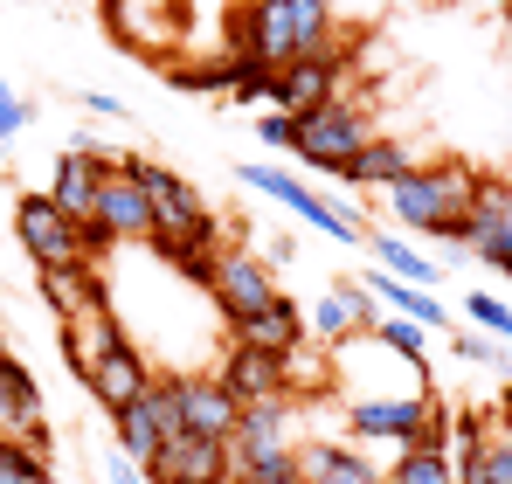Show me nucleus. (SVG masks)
I'll return each instance as SVG.
<instances>
[{
    "label": "nucleus",
    "mask_w": 512,
    "mask_h": 484,
    "mask_svg": "<svg viewBox=\"0 0 512 484\" xmlns=\"http://www.w3.org/2000/svg\"><path fill=\"white\" fill-rule=\"evenodd\" d=\"M492 415H499V429H506V436H512V388H506V395H499V408H492Z\"/></svg>",
    "instance_id": "obj_38"
},
{
    "label": "nucleus",
    "mask_w": 512,
    "mask_h": 484,
    "mask_svg": "<svg viewBox=\"0 0 512 484\" xmlns=\"http://www.w3.org/2000/svg\"><path fill=\"white\" fill-rule=\"evenodd\" d=\"M340 77H346V49H319V56H305V63H284L277 83H270V111H291V118H305V111H319V104H333L340 97Z\"/></svg>",
    "instance_id": "obj_8"
},
{
    "label": "nucleus",
    "mask_w": 512,
    "mask_h": 484,
    "mask_svg": "<svg viewBox=\"0 0 512 484\" xmlns=\"http://www.w3.org/2000/svg\"><path fill=\"white\" fill-rule=\"evenodd\" d=\"M90 222H97L111 242H153V201H146L125 173H111L104 194H97V215H90Z\"/></svg>",
    "instance_id": "obj_17"
},
{
    "label": "nucleus",
    "mask_w": 512,
    "mask_h": 484,
    "mask_svg": "<svg viewBox=\"0 0 512 484\" xmlns=\"http://www.w3.org/2000/svg\"><path fill=\"white\" fill-rule=\"evenodd\" d=\"M160 374H153V360L139 353V346H118L111 360H97V374H90L84 388H90V402L104 408V415H118V408H132L146 388H153Z\"/></svg>",
    "instance_id": "obj_15"
},
{
    "label": "nucleus",
    "mask_w": 512,
    "mask_h": 484,
    "mask_svg": "<svg viewBox=\"0 0 512 484\" xmlns=\"http://www.w3.org/2000/svg\"><path fill=\"white\" fill-rule=\"evenodd\" d=\"M118 173L153 201V236H180V242H208V208H201V194H194V180L187 173H173V166H153V160H118Z\"/></svg>",
    "instance_id": "obj_3"
},
{
    "label": "nucleus",
    "mask_w": 512,
    "mask_h": 484,
    "mask_svg": "<svg viewBox=\"0 0 512 484\" xmlns=\"http://www.w3.org/2000/svg\"><path fill=\"white\" fill-rule=\"evenodd\" d=\"M0 360H7V339H0Z\"/></svg>",
    "instance_id": "obj_41"
},
{
    "label": "nucleus",
    "mask_w": 512,
    "mask_h": 484,
    "mask_svg": "<svg viewBox=\"0 0 512 484\" xmlns=\"http://www.w3.org/2000/svg\"><path fill=\"white\" fill-rule=\"evenodd\" d=\"M118 346H132V339H125V325H118L111 305H90L84 319L63 325V360H70V374H77V381H90V374H97V360H111Z\"/></svg>",
    "instance_id": "obj_14"
},
{
    "label": "nucleus",
    "mask_w": 512,
    "mask_h": 484,
    "mask_svg": "<svg viewBox=\"0 0 512 484\" xmlns=\"http://www.w3.org/2000/svg\"><path fill=\"white\" fill-rule=\"evenodd\" d=\"M291 402H250L236 436H229V457H236V478L243 471H263V464H284L291 457Z\"/></svg>",
    "instance_id": "obj_11"
},
{
    "label": "nucleus",
    "mask_w": 512,
    "mask_h": 484,
    "mask_svg": "<svg viewBox=\"0 0 512 484\" xmlns=\"http://www.w3.org/2000/svg\"><path fill=\"white\" fill-rule=\"evenodd\" d=\"M208 298H215V312L229 325H243L250 312H263V305L277 298L270 263H263L256 249H222V256H215V277H208Z\"/></svg>",
    "instance_id": "obj_6"
},
{
    "label": "nucleus",
    "mask_w": 512,
    "mask_h": 484,
    "mask_svg": "<svg viewBox=\"0 0 512 484\" xmlns=\"http://www.w3.org/2000/svg\"><path fill=\"white\" fill-rule=\"evenodd\" d=\"M236 402H291V360H277V353H256V346H236L229 339V360H222V374H215Z\"/></svg>",
    "instance_id": "obj_12"
},
{
    "label": "nucleus",
    "mask_w": 512,
    "mask_h": 484,
    "mask_svg": "<svg viewBox=\"0 0 512 484\" xmlns=\"http://www.w3.org/2000/svg\"><path fill=\"white\" fill-rule=\"evenodd\" d=\"M236 173H243V187L270 194V201H284V208H291L305 229H319V236H333V242H367V229H353V222H346L340 201L312 194L305 180H291V173H277V166H236Z\"/></svg>",
    "instance_id": "obj_5"
},
{
    "label": "nucleus",
    "mask_w": 512,
    "mask_h": 484,
    "mask_svg": "<svg viewBox=\"0 0 512 484\" xmlns=\"http://www.w3.org/2000/svg\"><path fill=\"white\" fill-rule=\"evenodd\" d=\"M14 236L28 249L35 270H70V263H90L84 256V229L49 201V194H21L14 201Z\"/></svg>",
    "instance_id": "obj_4"
},
{
    "label": "nucleus",
    "mask_w": 512,
    "mask_h": 484,
    "mask_svg": "<svg viewBox=\"0 0 512 484\" xmlns=\"http://www.w3.org/2000/svg\"><path fill=\"white\" fill-rule=\"evenodd\" d=\"M291 7V63L333 49V0H284Z\"/></svg>",
    "instance_id": "obj_25"
},
{
    "label": "nucleus",
    "mask_w": 512,
    "mask_h": 484,
    "mask_svg": "<svg viewBox=\"0 0 512 484\" xmlns=\"http://www.w3.org/2000/svg\"><path fill=\"white\" fill-rule=\"evenodd\" d=\"M229 339H236V346H256V353H277V360H291V353L305 346V312H298V305L277 291L263 312H250L243 325H229Z\"/></svg>",
    "instance_id": "obj_16"
},
{
    "label": "nucleus",
    "mask_w": 512,
    "mask_h": 484,
    "mask_svg": "<svg viewBox=\"0 0 512 484\" xmlns=\"http://www.w3.org/2000/svg\"><path fill=\"white\" fill-rule=\"evenodd\" d=\"M146 484H236V457L215 436H167V450L146 464Z\"/></svg>",
    "instance_id": "obj_9"
},
{
    "label": "nucleus",
    "mask_w": 512,
    "mask_h": 484,
    "mask_svg": "<svg viewBox=\"0 0 512 484\" xmlns=\"http://www.w3.org/2000/svg\"><path fill=\"white\" fill-rule=\"evenodd\" d=\"M471 201H478V166L464 160H436V166H409L395 187H388V208L402 229H423V236H443L457 256L464 249V222H471Z\"/></svg>",
    "instance_id": "obj_1"
},
{
    "label": "nucleus",
    "mask_w": 512,
    "mask_h": 484,
    "mask_svg": "<svg viewBox=\"0 0 512 484\" xmlns=\"http://www.w3.org/2000/svg\"><path fill=\"white\" fill-rule=\"evenodd\" d=\"M28 118H35V111H28V97H21V90H7V83H0V153H7V139H14V132H21V125H28Z\"/></svg>",
    "instance_id": "obj_31"
},
{
    "label": "nucleus",
    "mask_w": 512,
    "mask_h": 484,
    "mask_svg": "<svg viewBox=\"0 0 512 484\" xmlns=\"http://www.w3.org/2000/svg\"><path fill=\"white\" fill-rule=\"evenodd\" d=\"M104 478H111V484H146V471H139L132 457H118V450H111V457H104Z\"/></svg>",
    "instance_id": "obj_36"
},
{
    "label": "nucleus",
    "mask_w": 512,
    "mask_h": 484,
    "mask_svg": "<svg viewBox=\"0 0 512 484\" xmlns=\"http://www.w3.org/2000/svg\"><path fill=\"white\" fill-rule=\"evenodd\" d=\"M0 443H14V415H7V395H0Z\"/></svg>",
    "instance_id": "obj_39"
},
{
    "label": "nucleus",
    "mask_w": 512,
    "mask_h": 484,
    "mask_svg": "<svg viewBox=\"0 0 512 484\" xmlns=\"http://www.w3.org/2000/svg\"><path fill=\"white\" fill-rule=\"evenodd\" d=\"M346 422H353V436H374V443H416L423 429L443 422V408L429 402V395H367V402L346 408Z\"/></svg>",
    "instance_id": "obj_7"
},
{
    "label": "nucleus",
    "mask_w": 512,
    "mask_h": 484,
    "mask_svg": "<svg viewBox=\"0 0 512 484\" xmlns=\"http://www.w3.org/2000/svg\"><path fill=\"white\" fill-rule=\"evenodd\" d=\"M111 173H118L111 153H63V160H56V180H49V201L84 229L90 215H97V194H104Z\"/></svg>",
    "instance_id": "obj_13"
},
{
    "label": "nucleus",
    "mask_w": 512,
    "mask_h": 484,
    "mask_svg": "<svg viewBox=\"0 0 512 484\" xmlns=\"http://www.w3.org/2000/svg\"><path fill=\"white\" fill-rule=\"evenodd\" d=\"M499 353H506L499 339H478V332H471V339H457V360H478V367H499Z\"/></svg>",
    "instance_id": "obj_34"
},
{
    "label": "nucleus",
    "mask_w": 512,
    "mask_h": 484,
    "mask_svg": "<svg viewBox=\"0 0 512 484\" xmlns=\"http://www.w3.org/2000/svg\"><path fill=\"white\" fill-rule=\"evenodd\" d=\"M367 242H374V263H381L388 277H402V284H416V291H429V284H436V263H429L416 242L388 236V229H367Z\"/></svg>",
    "instance_id": "obj_24"
},
{
    "label": "nucleus",
    "mask_w": 512,
    "mask_h": 484,
    "mask_svg": "<svg viewBox=\"0 0 512 484\" xmlns=\"http://www.w3.org/2000/svg\"><path fill=\"white\" fill-rule=\"evenodd\" d=\"M173 402H180V429H187V436L229 443L236 422H243V402H236L215 374H173Z\"/></svg>",
    "instance_id": "obj_10"
},
{
    "label": "nucleus",
    "mask_w": 512,
    "mask_h": 484,
    "mask_svg": "<svg viewBox=\"0 0 512 484\" xmlns=\"http://www.w3.org/2000/svg\"><path fill=\"white\" fill-rule=\"evenodd\" d=\"M485 7H499V0H485Z\"/></svg>",
    "instance_id": "obj_42"
},
{
    "label": "nucleus",
    "mask_w": 512,
    "mask_h": 484,
    "mask_svg": "<svg viewBox=\"0 0 512 484\" xmlns=\"http://www.w3.org/2000/svg\"><path fill=\"white\" fill-rule=\"evenodd\" d=\"M464 312H471V325H478V332H492V339H512V305H506V298H492V291H471V298H464Z\"/></svg>",
    "instance_id": "obj_29"
},
{
    "label": "nucleus",
    "mask_w": 512,
    "mask_h": 484,
    "mask_svg": "<svg viewBox=\"0 0 512 484\" xmlns=\"http://www.w3.org/2000/svg\"><path fill=\"white\" fill-rule=\"evenodd\" d=\"M367 339H381L395 360H409V367L429 381V339H423V325H416V319H374V332H367Z\"/></svg>",
    "instance_id": "obj_27"
},
{
    "label": "nucleus",
    "mask_w": 512,
    "mask_h": 484,
    "mask_svg": "<svg viewBox=\"0 0 512 484\" xmlns=\"http://www.w3.org/2000/svg\"><path fill=\"white\" fill-rule=\"evenodd\" d=\"M388 484H457V471H450V415H443L436 429H423L416 443L395 450Z\"/></svg>",
    "instance_id": "obj_20"
},
{
    "label": "nucleus",
    "mask_w": 512,
    "mask_h": 484,
    "mask_svg": "<svg viewBox=\"0 0 512 484\" xmlns=\"http://www.w3.org/2000/svg\"><path fill=\"white\" fill-rule=\"evenodd\" d=\"M512 222V180L478 173V201H471V222H464V249H478L485 236H499Z\"/></svg>",
    "instance_id": "obj_23"
},
{
    "label": "nucleus",
    "mask_w": 512,
    "mask_h": 484,
    "mask_svg": "<svg viewBox=\"0 0 512 484\" xmlns=\"http://www.w3.org/2000/svg\"><path fill=\"white\" fill-rule=\"evenodd\" d=\"M291 464H298V484H388L360 450H346V443H298L291 450Z\"/></svg>",
    "instance_id": "obj_19"
},
{
    "label": "nucleus",
    "mask_w": 512,
    "mask_h": 484,
    "mask_svg": "<svg viewBox=\"0 0 512 484\" xmlns=\"http://www.w3.org/2000/svg\"><path fill=\"white\" fill-rule=\"evenodd\" d=\"M471 256H478V263H492V270H506V277H512V222L499 229V236H485L478 249H471Z\"/></svg>",
    "instance_id": "obj_33"
},
{
    "label": "nucleus",
    "mask_w": 512,
    "mask_h": 484,
    "mask_svg": "<svg viewBox=\"0 0 512 484\" xmlns=\"http://www.w3.org/2000/svg\"><path fill=\"white\" fill-rule=\"evenodd\" d=\"M312 332H319V339H367V332H374V291H367L360 277L333 284V291L312 305Z\"/></svg>",
    "instance_id": "obj_18"
},
{
    "label": "nucleus",
    "mask_w": 512,
    "mask_h": 484,
    "mask_svg": "<svg viewBox=\"0 0 512 484\" xmlns=\"http://www.w3.org/2000/svg\"><path fill=\"white\" fill-rule=\"evenodd\" d=\"M236 484H298V464L284 457V464H263V471H243Z\"/></svg>",
    "instance_id": "obj_35"
},
{
    "label": "nucleus",
    "mask_w": 512,
    "mask_h": 484,
    "mask_svg": "<svg viewBox=\"0 0 512 484\" xmlns=\"http://www.w3.org/2000/svg\"><path fill=\"white\" fill-rule=\"evenodd\" d=\"M367 139H374V132H367V111L346 104V97H333V104H319V111L298 118V146H291V153L305 166H319V173H340L346 180L353 160L367 153Z\"/></svg>",
    "instance_id": "obj_2"
},
{
    "label": "nucleus",
    "mask_w": 512,
    "mask_h": 484,
    "mask_svg": "<svg viewBox=\"0 0 512 484\" xmlns=\"http://www.w3.org/2000/svg\"><path fill=\"white\" fill-rule=\"evenodd\" d=\"M409 166H416V153H409L402 139H367V153L353 160V173H346V180H353V187H395Z\"/></svg>",
    "instance_id": "obj_26"
},
{
    "label": "nucleus",
    "mask_w": 512,
    "mask_h": 484,
    "mask_svg": "<svg viewBox=\"0 0 512 484\" xmlns=\"http://www.w3.org/2000/svg\"><path fill=\"white\" fill-rule=\"evenodd\" d=\"M270 83H277V70L236 49V63H229V97H236V104H256V97H270Z\"/></svg>",
    "instance_id": "obj_28"
},
{
    "label": "nucleus",
    "mask_w": 512,
    "mask_h": 484,
    "mask_svg": "<svg viewBox=\"0 0 512 484\" xmlns=\"http://www.w3.org/2000/svg\"><path fill=\"white\" fill-rule=\"evenodd\" d=\"M42 305L56 312V325H70V319H84L90 305H104L97 263H70V270H42Z\"/></svg>",
    "instance_id": "obj_21"
},
{
    "label": "nucleus",
    "mask_w": 512,
    "mask_h": 484,
    "mask_svg": "<svg viewBox=\"0 0 512 484\" xmlns=\"http://www.w3.org/2000/svg\"><path fill=\"white\" fill-rule=\"evenodd\" d=\"M485 484H512V436L492 415V436H485Z\"/></svg>",
    "instance_id": "obj_30"
},
{
    "label": "nucleus",
    "mask_w": 512,
    "mask_h": 484,
    "mask_svg": "<svg viewBox=\"0 0 512 484\" xmlns=\"http://www.w3.org/2000/svg\"><path fill=\"white\" fill-rule=\"evenodd\" d=\"M84 111L90 118H125V104H118L111 90H84Z\"/></svg>",
    "instance_id": "obj_37"
},
{
    "label": "nucleus",
    "mask_w": 512,
    "mask_h": 484,
    "mask_svg": "<svg viewBox=\"0 0 512 484\" xmlns=\"http://www.w3.org/2000/svg\"><path fill=\"white\" fill-rule=\"evenodd\" d=\"M499 14H506V28H512V0H499Z\"/></svg>",
    "instance_id": "obj_40"
},
{
    "label": "nucleus",
    "mask_w": 512,
    "mask_h": 484,
    "mask_svg": "<svg viewBox=\"0 0 512 484\" xmlns=\"http://www.w3.org/2000/svg\"><path fill=\"white\" fill-rule=\"evenodd\" d=\"M256 139H263V146H298V118H291V111H263V118H256Z\"/></svg>",
    "instance_id": "obj_32"
},
{
    "label": "nucleus",
    "mask_w": 512,
    "mask_h": 484,
    "mask_svg": "<svg viewBox=\"0 0 512 484\" xmlns=\"http://www.w3.org/2000/svg\"><path fill=\"white\" fill-rule=\"evenodd\" d=\"M360 284H367V291H374L381 305H395V319H416L423 332H443V325H450V312H443V305H436L429 291H416V284H402V277H388V270H367Z\"/></svg>",
    "instance_id": "obj_22"
}]
</instances>
